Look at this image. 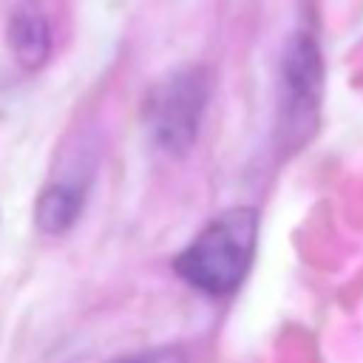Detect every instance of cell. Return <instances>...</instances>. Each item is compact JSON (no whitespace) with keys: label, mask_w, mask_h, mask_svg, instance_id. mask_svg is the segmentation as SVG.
<instances>
[{"label":"cell","mask_w":363,"mask_h":363,"mask_svg":"<svg viewBox=\"0 0 363 363\" xmlns=\"http://www.w3.org/2000/svg\"><path fill=\"white\" fill-rule=\"evenodd\" d=\"M85 204V182L79 179H57L43 187L34 204V221L45 235H62L74 227Z\"/></svg>","instance_id":"5"},{"label":"cell","mask_w":363,"mask_h":363,"mask_svg":"<svg viewBox=\"0 0 363 363\" xmlns=\"http://www.w3.org/2000/svg\"><path fill=\"white\" fill-rule=\"evenodd\" d=\"M6 37H9L11 57L20 68L37 71L48 62V57H51V28H48L45 14L34 3L23 0L11 9Z\"/></svg>","instance_id":"4"},{"label":"cell","mask_w":363,"mask_h":363,"mask_svg":"<svg viewBox=\"0 0 363 363\" xmlns=\"http://www.w3.org/2000/svg\"><path fill=\"white\" fill-rule=\"evenodd\" d=\"M210 91L213 79L201 65H187L159 79L142 105L150 139L167 153L190 150L210 102Z\"/></svg>","instance_id":"3"},{"label":"cell","mask_w":363,"mask_h":363,"mask_svg":"<svg viewBox=\"0 0 363 363\" xmlns=\"http://www.w3.org/2000/svg\"><path fill=\"white\" fill-rule=\"evenodd\" d=\"M258 247V210L230 207L210 218L176 255V275L213 298L233 295L250 272Z\"/></svg>","instance_id":"1"},{"label":"cell","mask_w":363,"mask_h":363,"mask_svg":"<svg viewBox=\"0 0 363 363\" xmlns=\"http://www.w3.org/2000/svg\"><path fill=\"white\" fill-rule=\"evenodd\" d=\"M113 363H187V354L182 349H176V346H162V349H150V352L119 357Z\"/></svg>","instance_id":"6"},{"label":"cell","mask_w":363,"mask_h":363,"mask_svg":"<svg viewBox=\"0 0 363 363\" xmlns=\"http://www.w3.org/2000/svg\"><path fill=\"white\" fill-rule=\"evenodd\" d=\"M323 96V60L312 34H295L281 60L275 142L281 150H301L318 130Z\"/></svg>","instance_id":"2"}]
</instances>
